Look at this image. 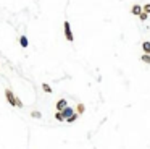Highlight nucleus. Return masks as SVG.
I'll use <instances>...</instances> for the list:
<instances>
[{"instance_id": "0eeeda50", "label": "nucleus", "mask_w": 150, "mask_h": 149, "mask_svg": "<svg viewBox=\"0 0 150 149\" xmlns=\"http://www.w3.org/2000/svg\"><path fill=\"white\" fill-rule=\"evenodd\" d=\"M20 44H21V47H28V45H29L26 36H21V37H20Z\"/></svg>"}, {"instance_id": "9b49d317", "label": "nucleus", "mask_w": 150, "mask_h": 149, "mask_svg": "<svg viewBox=\"0 0 150 149\" xmlns=\"http://www.w3.org/2000/svg\"><path fill=\"white\" fill-rule=\"evenodd\" d=\"M140 60H142L144 63H149L150 65V54H144L142 57H140Z\"/></svg>"}, {"instance_id": "6e6552de", "label": "nucleus", "mask_w": 150, "mask_h": 149, "mask_svg": "<svg viewBox=\"0 0 150 149\" xmlns=\"http://www.w3.org/2000/svg\"><path fill=\"white\" fill-rule=\"evenodd\" d=\"M84 110H86L84 104H78V105H76V112H78L79 115H82V113H84Z\"/></svg>"}, {"instance_id": "2eb2a0df", "label": "nucleus", "mask_w": 150, "mask_h": 149, "mask_svg": "<svg viewBox=\"0 0 150 149\" xmlns=\"http://www.w3.org/2000/svg\"><path fill=\"white\" fill-rule=\"evenodd\" d=\"M144 11L150 13V3H147V5H144Z\"/></svg>"}, {"instance_id": "f03ea898", "label": "nucleus", "mask_w": 150, "mask_h": 149, "mask_svg": "<svg viewBox=\"0 0 150 149\" xmlns=\"http://www.w3.org/2000/svg\"><path fill=\"white\" fill-rule=\"evenodd\" d=\"M63 29H65V37L68 42H73L74 41V36H73V31H71V24L69 21H65L63 23Z\"/></svg>"}, {"instance_id": "dca6fc26", "label": "nucleus", "mask_w": 150, "mask_h": 149, "mask_svg": "<svg viewBox=\"0 0 150 149\" xmlns=\"http://www.w3.org/2000/svg\"><path fill=\"white\" fill-rule=\"evenodd\" d=\"M16 107H23V102H21V99H20V97L16 99Z\"/></svg>"}, {"instance_id": "ddd939ff", "label": "nucleus", "mask_w": 150, "mask_h": 149, "mask_svg": "<svg viewBox=\"0 0 150 149\" xmlns=\"http://www.w3.org/2000/svg\"><path fill=\"white\" fill-rule=\"evenodd\" d=\"M42 89L45 91V92H49V94L52 92V87H50V86H49V84H47V83H44V84H42Z\"/></svg>"}, {"instance_id": "9d476101", "label": "nucleus", "mask_w": 150, "mask_h": 149, "mask_svg": "<svg viewBox=\"0 0 150 149\" xmlns=\"http://www.w3.org/2000/svg\"><path fill=\"white\" fill-rule=\"evenodd\" d=\"M78 115H79L78 112H76V113H73L71 117H68V118H66V122H68V123H73V122H76V120H78Z\"/></svg>"}, {"instance_id": "f8f14e48", "label": "nucleus", "mask_w": 150, "mask_h": 149, "mask_svg": "<svg viewBox=\"0 0 150 149\" xmlns=\"http://www.w3.org/2000/svg\"><path fill=\"white\" fill-rule=\"evenodd\" d=\"M139 18H140V21H145V19L149 18V13H147V11H142V13L139 15Z\"/></svg>"}, {"instance_id": "4468645a", "label": "nucleus", "mask_w": 150, "mask_h": 149, "mask_svg": "<svg viewBox=\"0 0 150 149\" xmlns=\"http://www.w3.org/2000/svg\"><path fill=\"white\" fill-rule=\"evenodd\" d=\"M31 117H34V118H40V117H42V113L34 110V112H31Z\"/></svg>"}, {"instance_id": "f257e3e1", "label": "nucleus", "mask_w": 150, "mask_h": 149, "mask_svg": "<svg viewBox=\"0 0 150 149\" xmlns=\"http://www.w3.org/2000/svg\"><path fill=\"white\" fill-rule=\"evenodd\" d=\"M5 99H7V102L10 104V105H13V107H16V99H18V96H15L13 92H11V89H8V87H5Z\"/></svg>"}, {"instance_id": "7ed1b4c3", "label": "nucleus", "mask_w": 150, "mask_h": 149, "mask_svg": "<svg viewBox=\"0 0 150 149\" xmlns=\"http://www.w3.org/2000/svg\"><path fill=\"white\" fill-rule=\"evenodd\" d=\"M66 107H68V100L66 99H60L58 102L55 104V110H60V112H62L63 109H66Z\"/></svg>"}, {"instance_id": "423d86ee", "label": "nucleus", "mask_w": 150, "mask_h": 149, "mask_svg": "<svg viewBox=\"0 0 150 149\" xmlns=\"http://www.w3.org/2000/svg\"><path fill=\"white\" fill-rule=\"evenodd\" d=\"M142 49H144V54H150V42L144 41L142 42Z\"/></svg>"}, {"instance_id": "20e7f679", "label": "nucleus", "mask_w": 150, "mask_h": 149, "mask_svg": "<svg viewBox=\"0 0 150 149\" xmlns=\"http://www.w3.org/2000/svg\"><path fill=\"white\" fill-rule=\"evenodd\" d=\"M142 11H144V6H140V5H134L132 8H131V13H132L134 16H139Z\"/></svg>"}, {"instance_id": "1a4fd4ad", "label": "nucleus", "mask_w": 150, "mask_h": 149, "mask_svg": "<svg viewBox=\"0 0 150 149\" xmlns=\"http://www.w3.org/2000/svg\"><path fill=\"white\" fill-rule=\"evenodd\" d=\"M55 118L58 120V122H65V115H63L60 110H57V112H55Z\"/></svg>"}, {"instance_id": "39448f33", "label": "nucleus", "mask_w": 150, "mask_h": 149, "mask_svg": "<svg viewBox=\"0 0 150 149\" xmlns=\"http://www.w3.org/2000/svg\"><path fill=\"white\" fill-rule=\"evenodd\" d=\"M62 113L65 115V122H66V118H68V117H71L73 113H76V112H74V109H71V107L68 105L66 109H63V110H62Z\"/></svg>"}]
</instances>
